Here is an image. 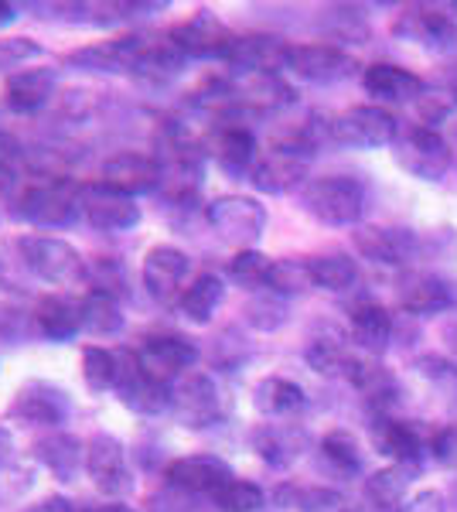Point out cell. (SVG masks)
<instances>
[{
    "label": "cell",
    "mask_w": 457,
    "mask_h": 512,
    "mask_svg": "<svg viewBox=\"0 0 457 512\" xmlns=\"http://www.w3.org/2000/svg\"><path fill=\"white\" fill-rule=\"evenodd\" d=\"M171 38L188 59H222V62H226L232 41H236V35H229L226 24L209 11H198L191 21L174 28Z\"/></svg>",
    "instance_id": "15"
},
{
    "label": "cell",
    "mask_w": 457,
    "mask_h": 512,
    "mask_svg": "<svg viewBox=\"0 0 457 512\" xmlns=\"http://www.w3.org/2000/svg\"><path fill=\"white\" fill-rule=\"evenodd\" d=\"M232 468L215 454H191V458H178L168 465V482L181 485V489L195 492V495H212L229 482Z\"/></svg>",
    "instance_id": "25"
},
{
    "label": "cell",
    "mask_w": 457,
    "mask_h": 512,
    "mask_svg": "<svg viewBox=\"0 0 457 512\" xmlns=\"http://www.w3.org/2000/svg\"><path fill=\"white\" fill-rule=\"evenodd\" d=\"M171 414L188 431H205L219 424L222 417V393L209 373H185L171 383Z\"/></svg>",
    "instance_id": "8"
},
{
    "label": "cell",
    "mask_w": 457,
    "mask_h": 512,
    "mask_svg": "<svg viewBox=\"0 0 457 512\" xmlns=\"http://www.w3.org/2000/svg\"><path fill=\"white\" fill-rule=\"evenodd\" d=\"M362 86H365V93L372 99H379V103H417L423 96V89H427L417 72L400 69V65H393V62L369 65V69L362 72Z\"/></svg>",
    "instance_id": "24"
},
{
    "label": "cell",
    "mask_w": 457,
    "mask_h": 512,
    "mask_svg": "<svg viewBox=\"0 0 457 512\" xmlns=\"http://www.w3.org/2000/svg\"><path fill=\"white\" fill-rule=\"evenodd\" d=\"M188 253L174 250V246H154V250H147L144 256V287L147 294L154 297V301L161 304H171L174 297L181 301V284H185L188 277Z\"/></svg>",
    "instance_id": "16"
},
{
    "label": "cell",
    "mask_w": 457,
    "mask_h": 512,
    "mask_svg": "<svg viewBox=\"0 0 457 512\" xmlns=\"http://www.w3.org/2000/svg\"><path fill=\"white\" fill-rule=\"evenodd\" d=\"M24 512H76L69 499H62V495H48V499H41L38 506L24 509Z\"/></svg>",
    "instance_id": "55"
},
{
    "label": "cell",
    "mask_w": 457,
    "mask_h": 512,
    "mask_svg": "<svg viewBox=\"0 0 457 512\" xmlns=\"http://www.w3.org/2000/svg\"><path fill=\"white\" fill-rule=\"evenodd\" d=\"M18 161H21V147H18V140L7 137V134H0V178L11 175L14 164H18Z\"/></svg>",
    "instance_id": "53"
},
{
    "label": "cell",
    "mask_w": 457,
    "mask_h": 512,
    "mask_svg": "<svg viewBox=\"0 0 457 512\" xmlns=\"http://www.w3.org/2000/svg\"><path fill=\"white\" fill-rule=\"evenodd\" d=\"M93 512H134L130 506H120V502H110V506H99V509H93Z\"/></svg>",
    "instance_id": "57"
},
{
    "label": "cell",
    "mask_w": 457,
    "mask_h": 512,
    "mask_svg": "<svg viewBox=\"0 0 457 512\" xmlns=\"http://www.w3.org/2000/svg\"><path fill=\"white\" fill-rule=\"evenodd\" d=\"M55 96V72L52 69H28L11 76L4 99L14 113H38Z\"/></svg>",
    "instance_id": "31"
},
{
    "label": "cell",
    "mask_w": 457,
    "mask_h": 512,
    "mask_svg": "<svg viewBox=\"0 0 457 512\" xmlns=\"http://www.w3.org/2000/svg\"><path fill=\"white\" fill-rule=\"evenodd\" d=\"M82 212V188L69 178H45L38 185H28L18 198V216L31 226H72Z\"/></svg>",
    "instance_id": "2"
},
{
    "label": "cell",
    "mask_w": 457,
    "mask_h": 512,
    "mask_svg": "<svg viewBox=\"0 0 457 512\" xmlns=\"http://www.w3.org/2000/svg\"><path fill=\"white\" fill-rule=\"evenodd\" d=\"M11 414L31 427H58L69 420V396L52 383H28L14 400Z\"/></svg>",
    "instance_id": "21"
},
{
    "label": "cell",
    "mask_w": 457,
    "mask_h": 512,
    "mask_svg": "<svg viewBox=\"0 0 457 512\" xmlns=\"http://www.w3.org/2000/svg\"><path fill=\"white\" fill-rule=\"evenodd\" d=\"M140 359H144L147 373L171 386L174 379H181L198 362V349L181 335H154L144 342Z\"/></svg>",
    "instance_id": "20"
},
{
    "label": "cell",
    "mask_w": 457,
    "mask_h": 512,
    "mask_svg": "<svg viewBox=\"0 0 457 512\" xmlns=\"http://www.w3.org/2000/svg\"><path fill=\"white\" fill-rule=\"evenodd\" d=\"M253 451L270 468L284 472L307 451V434L297 424H263L253 431Z\"/></svg>",
    "instance_id": "26"
},
{
    "label": "cell",
    "mask_w": 457,
    "mask_h": 512,
    "mask_svg": "<svg viewBox=\"0 0 457 512\" xmlns=\"http://www.w3.org/2000/svg\"><path fill=\"white\" fill-rule=\"evenodd\" d=\"M328 134L335 144L355 147V151H379V147L396 144L400 137V123L393 120V113L382 106H352V110L338 113L328 123Z\"/></svg>",
    "instance_id": "7"
},
{
    "label": "cell",
    "mask_w": 457,
    "mask_h": 512,
    "mask_svg": "<svg viewBox=\"0 0 457 512\" xmlns=\"http://www.w3.org/2000/svg\"><path fill=\"white\" fill-rule=\"evenodd\" d=\"M447 338H451V349L457 352V325L451 328V332H447Z\"/></svg>",
    "instance_id": "58"
},
{
    "label": "cell",
    "mask_w": 457,
    "mask_h": 512,
    "mask_svg": "<svg viewBox=\"0 0 457 512\" xmlns=\"http://www.w3.org/2000/svg\"><path fill=\"white\" fill-rule=\"evenodd\" d=\"M103 185H110L130 198L151 195L161 188V164H157L154 154L120 151L103 164Z\"/></svg>",
    "instance_id": "14"
},
{
    "label": "cell",
    "mask_w": 457,
    "mask_h": 512,
    "mask_svg": "<svg viewBox=\"0 0 457 512\" xmlns=\"http://www.w3.org/2000/svg\"><path fill=\"white\" fill-rule=\"evenodd\" d=\"M195 502H198L195 492L181 489V485H174V482H164L161 489L151 492L147 509H151V512H195L198 509Z\"/></svg>",
    "instance_id": "46"
},
{
    "label": "cell",
    "mask_w": 457,
    "mask_h": 512,
    "mask_svg": "<svg viewBox=\"0 0 457 512\" xmlns=\"http://www.w3.org/2000/svg\"><path fill=\"white\" fill-rule=\"evenodd\" d=\"M307 263H311L314 287H321V291L342 294L348 287H355V280H359V267H355V260L345 253L314 256V260H307Z\"/></svg>",
    "instance_id": "39"
},
{
    "label": "cell",
    "mask_w": 457,
    "mask_h": 512,
    "mask_svg": "<svg viewBox=\"0 0 457 512\" xmlns=\"http://www.w3.org/2000/svg\"><path fill=\"white\" fill-rule=\"evenodd\" d=\"M430 454H434L440 465H457V427H447V431L434 434Z\"/></svg>",
    "instance_id": "51"
},
{
    "label": "cell",
    "mask_w": 457,
    "mask_h": 512,
    "mask_svg": "<svg viewBox=\"0 0 457 512\" xmlns=\"http://www.w3.org/2000/svg\"><path fill=\"white\" fill-rule=\"evenodd\" d=\"M140 41L144 38H137V35L96 41V45L76 48L65 62L76 65V69H86V72H137Z\"/></svg>",
    "instance_id": "22"
},
{
    "label": "cell",
    "mask_w": 457,
    "mask_h": 512,
    "mask_svg": "<svg viewBox=\"0 0 457 512\" xmlns=\"http://www.w3.org/2000/svg\"><path fill=\"white\" fill-rule=\"evenodd\" d=\"M86 472L93 478V485L103 495H127L134 489V475H130L127 465V448L120 444V437L113 434H96L93 441L86 444Z\"/></svg>",
    "instance_id": "11"
},
{
    "label": "cell",
    "mask_w": 457,
    "mask_h": 512,
    "mask_svg": "<svg viewBox=\"0 0 457 512\" xmlns=\"http://www.w3.org/2000/svg\"><path fill=\"white\" fill-rule=\"evenodd\" d=\"M451 18H454V24H457V4H451Z\"/></svg>",
    "instance_id": "59"
},
{
    "label": "cell",
    "mask_w": 457,
    "mask_h": 512,
    "mask_svg": "<svg viewBox=\"0 0 457 512\" xmlns=\"http://www.w3.org/2000/svg\"><path fill=\"white\" fill-rule=\"evenodd\" d=\"M205 219H209V226L226 243H236L243 250H253V243H260L263 229H267V209L249 195L215 198L209 209H205Z\"/></svg>",
    "instance_id": "9"
},
{
    "label": "cell",
    "mask_w": 457,
    "mask_h": 512,
    "mask_svg": "<svg viewBox=\"0 0 457 512\" xmlns=\"http://www.w3.org/2000/svg\"><path fill=\"white\" fill-rule=\"evenodd\" d=\"M253 407L260 410L263 417H273V420H290L297 417L301 410L307 407V396L294 379H284V376H267L253 393Z\"/></svg>",
    "instance_id": "29"
},
{
    "label": "cell",
    "mask_w": 457,
    "mask_h": 512,
    "mask_svg": "<svg viewBox=\"0 0 457 512\" xmlns=\"http://www.w3.org/2000/svg\"><path fill=\"white\" fill-rule=\"evenodd\" d=\"M14 21H18V4H4V0H0V28Z\"/></svg>",
    "instance_id": "56"
},
{
    "label": "cell",
    "mask_w": 457,
    "mask_h": 512,
    "mask_svg": "<svg viewBox=\"0 0 457 512\" xmlns=\"http://www.w3.org/2000/svg\"><path fill=\"white\" fill-rule=\"evenodd\" d=\"M314 287L311 277V263L307 260H273L270 277H267V291L290 297V294H304Z\"/></svg>",
    "instance_id": "41"
},
{
    "label": "cell",
    "mask_w": 457,
    "mask_h": 512,
    "mask_svg": "<svg viewBox=\"0 0 457 512\" xmlns=\"http://www.w3.org/2000/svg\"><path fill=\"white\" fill-rule=\"evenodd\" d=\"M79 311H82V332H89V335H96V338L120 335V328H123L120 297L103 294V291H89L79 301Z\"/></svg>",
    "instance_id": "36"
},
{
    "label": "cell",
    "mask_w": 457,
    "mask_h": 512,
    "mask_svg": "<svg viewBox=\"0 0 457 512\" xmlns=\"http://www.w3.org/2000/svg\"><path fill=\"white\" fill-rule=\"evenodd\" d=\"M18 253L24 260V267H28L38 280H48V284L69 287L86 277V260H82V253L72 243H65V239L21 236Z\"/></svg>",
    "instance_id": "5"
},
{
    "label": "cell",
    "mask_w": 457,
    "mask_h": 512,
    "mask_svg": "<svg viewBox=\"0 0 457 512\" xmlns=\"http://www.w3.org/2000/svg\"><path fill=\"white\" fill-rule=\"evenodd\" d=\"M89 277H93V291H103V294H113V297H120L123 284H127V280H123V267H120V263H113V260L93 263Z\"/></svg>",
    "instance_id": "50"
},
{
    "label": "cell",
    "mask_w": 457,
    "mask_h": 512,
    "mask_svg": "<svg viewBox=\"0 0 457 512\" xmlns=\"http://www.w3.org/2000/svg\"><path fill=\"white\" fill-rule=\"evenodd\" d=\"M301 205L311 219L324 222V226H359L365 212V185L359 178L348 175H324L311 178L301 192Z\"/></svg>",
    "instance_id": "1"
},
{
    "label": "cell",
    "mask_w": 457,
    "mask_h": 512,
    "mask_svg": "<svg viewBox=\"0 0 457 512\" xmlns=\"http://www.w3.org/2000/svg\"><path fill=\"white\" fill-rule=\"evenodd\" d=\"M222 294H226L222 280L215 274H202L185 287L178 308H181V315H185L188 321H195V325H209L215 308L222 304Z\"/></svg>",
    "instance_id": "37"
},
{
    "label": "cell",
    "mask_w": 457,
    "mask_h": 512,
    "mask_svg": "<svg viewBox=\"0 0 457 512\" xmlns=\"http://www.w3.org/2000/svg\"><path fill=\"white\" fill-rule=\"evenodd\" d=\"M352 342L372 355L386 352V345L393 342V315L376 301L359 304L352 311Z\"/></svg>",
    "instance_id": "33"
},
{
    "label": "cell",
    "mask_w": 457,
    "mask_h": 512,
    "mask_svg": "<svg viewBox=\"0 0 457 512\" xmlns=\"http://www.w3.org/2000/svg\"><path fill=\"white\" fill-rule=\"evenodd\" d=\"M35 458L52 472L58 482H72L86 465V444L69 431H52L35 444Z\"/></svg>",
    "instance_id": "27"
},
{
    "label": "cell",
    "mask_w": 457,
    "mask_h": 512,
    "mask_svg": "<svg viewBox=\"0 0 457 512\" xmlns=\"http://www.w3.org/2000/svg\"><path fill=\"white\" fill-rule=\"evenodd\" d=\"M355 250L372 263L386 267H406L417 256L420 243L410 229H389V226H359L355 229Z\"/></svg>",
    "instance_id": "18"
},
{
    "label": "cell",
    "mask_w": 457,
    "mask_h": 512,
    "mask_svg": "<svg viewBox=\"0 0 457 512\" xmlns=\"http://www.w3.org/2000/svg\"><path fill=\"white\" fill-rule=\"evenodd\" d=\"M188 55L174 45L171 35L161 38H144L140 41V59H137V76L147 79H174L185 69Z\"/></svg>",
    "instance_id": "35"
},
{
    "label": "cell",
    "mask_w": 457,
    "mask_h": 512,
    "mask_svg": "<svg viewBox=\"0 0 457 512\" xmlns=\"http://www.w3.org/2000/svg\"><path fill=\"white\" fill-rule=\"evenodd\" d=\"M372 448L393 465H420L430 454V437L417 420H396L393 414H372Z\"/></svg>",
    "instance_id": "10"
},
{
    "label": "cell",
    "mask_w": 457,
    "mask_h": 512,
    "mask_svg": "<svg viewBox=\"0 0 457 512\" xmlns=\"http://www.w3.org/2000/svg\"><path fill=\"white\" fill-rule=\"evenodd\" d=\"M11 468H14V437L0 427V478L11 472Z\"/></svg>",
    "instance_id": "54"
},
{
    "label": "cell",
    "mask_w": 457,
    "mask_h": 512,
    "mask_svg": "<svg viewBox=\"0 0 457 512\" xmlns=\"http://www.w3.org/2000/svg\"><path fill=\"white\" fill-rule=\"evenodd\" d=\"M400 512H447V506H444V495L437 489H423L417 495H410L400 506Z\"/></svg>",
    "instance_id": "52"
},
{
    "label": "cell",
    "mask_w": 457,
    "mask_h": 512,
    "mask_svg": "<svg viewBox=\"0 0 457 512\" xmlns=\"http://www.w3.org/2000/svg\"><path fill=\"white\" fill-rule=\"evenodd\" d=\"M457 99L447 89H423V96L417 99V113L423 120V127H434V123L447 120L454 113Z\"/></svg>",
    "instance_id": "48"
},
{
    "label": "cell",
    "mask_w": 457,
    "mask_h": 512,
    "mask_svg": "<svg viewBox=\"0 0 457 512\" xmlns=\"http://www.w3.org/2000/svg\"><path fill=\"white\" fill-rule=\"evenodd\" d=\"M355 59L345 55L338 45H290L287 72L297 79L314 82V86H335L355 76Z\"/></svg>",
    "instance_id": "12"
},
{
    "label": "cell",
    "mask_w": 457,
    "mask_h": 512,
    "mask_svg": "<svg viewBox=\"0 0 457 512\" xmlns=\"http://www.w3.org/2000/svg\"><path fill=\"white\" fill-rule=\"evenodd\" d=\"M396 35L410 38L423 45L427 52L447 55L457 48V24L451 14H440L434 7H413L406 11L400 21H396Z\"/></svg>",
    "instance_id": "19"
},
{
    "label": "cell",
    "mask_w": 457,
    "mask_h": 512,
    "mask_svg": "<svg viewBox=\"0 0 457 512\" xmlns=\"http://www.w3.org/2000/svg\"><path fill=\"white\" fill-rule=\"evenodd\" d=\"M41 45L31 38H0V72L4 69H18V65L38 59Z\"/></svg>",
    "instance_id": "49"
},
{
    "label": "cell",
    "mask_w": 457,
    "mask_h": 512,
    "mask_svg": "<svg viewBox=\"0 0 457 512\" xmlns=\"http://www.w3.org/2000/svg\"><path fill=\"white\" fill-rule=\"evenodd\" d=\"M311 154H314V144L301 137H290L284 144L270 147L267 154H260L256 168L249 171V181L253 188L267 195H287L294 192L297 185H304L307 178V168H311Z\"/></svg>",
    "instance_id": "3"
},
{
    "label": "cell",
    "mask_w": 457,
    "mask_h": 512,
    "mask_svg": "<svg viewBox=\"0 0 457 512\" xmlns=\"http://www.w3.org/2000/svg\"><path fill=\"white\" fill-rule=\"evenodd\" d=\"M263 499L267 495H263L260 485L246 482V478H229L219 492H212V502L222 512H256L263 509Z\"/></svg>",
    "instance_id": "44"
},
{
    "label": "cell",
    "mask_w": 457,
    "mask_h": 512,
    "mask_svg": "<svg viewBox=\"0 0 457 512\" xmlns=\"http://www.w3.org/2000/svg\"><path fill=\"white\" fill-rule=\"evenodd\" d=\"M246 321L256 328V332H277L287 321V297L273 294V291H256V297H249L246 304Z\"/></svg>",
    "instance_id": "43"
},
{
    "label": "cell",
    "mask_w": 457,
    "mask_h": 512,
    "mask_svg": "<svg viewBox=\"0 0 457 512\" xmlns=\"http://www.w3.org/2000/svg\"><path fill=\"white\" fill-rule=\"evenodd\" d=\"M393 158L406 175H413L420 181H440L454 164L451 144H447L434 127H423V123L420 127L403 130V134L396 137Z\"/></svg>",
    "instance_id": "6"
},
{
    "label": "cell",
    "mask_w": 457,
    "mask_h": 512,
    "mask_svg": "<svg viewBox=\"0 0 457 512\" xmlns=\"http://www.w3.org/2000/svg\"><path fill=\"white\" fill-rule=\"evenodd\" d=\"M35 321H38V332L48 338V342H69L82 332V311H79V301L72 297H41L38 301V311H35Z\"/></svg>",
    "instance_id": "30"
},
{
    "label": "cell",
    "mask_w": 457,
    "mask_h": 512,
    "mask_svg": "<svg viewBox=\"0 0 457 512\" xmlns=\"http://www.w3.org/2000/svg\"><path fill=\"white\" fill-rule=\"evenodd\" d=\"M270 267H273V260L263 256L260 250H239L229 260V280L246 287V291H263L270 277Z\"/></svg>",
    "instance_id": "42"
},
{
    "label": "cell",
    "mask_w": 457,
    "mask_h": 512,
    "mask_svg": "<svg viewBox=\"0 0 457 512\" xmlns=\"http://www.w3.org/2000/svg\"><path fill=\"white\" fill-rule=\"evenodd\" d=\"M113 393L123 400V407L134 410V414H144V417H154V414L171 410V386L147 373L144 359H140V352H134V349L116 352Z\"/></svg>",
    "instance_id": "4"
},
{
    "label": "cell",
    "mask_w": 457,
    "mask_h": 512,
    "mask_svg": "<svg viewBox=\"0 0 457 512\" xmlns=\"http://www.w3.org/2000/svg\"><path fill=\"white\" fill-rule=\"evenodd\" d=\"M454 304V291L447 287V280L437 274H423V270H406L400 277V308L410 311L417 318L440 315Z\"/></svg>",
    "instance_id": "23"
},
{
    "label": "cell",
    "mask_w": 457,
    "mask_h": 512,
    "mask_svg": "<svg viewBox=\"0 0 457 512\" xmlns=\"http://www.w3.org/2000/svg\"><path fill=\"white\" fill-rule=\"evenodd\" d=\"M304 359H307V366H311L318 376H345L352 355H348L342 335L324 332V335H314L311 342H307Z\"/></svg>",
    "instance_id": "38"
},
{
    "label": "cell",
    "mask_w": 457,
    "mask_h": 512,
    "mask_svg": "<svg viewBox=\"0 0 457 512\" xmlns=\"http://www.w3.org/2000/svg\"><path fill=\"white\" fill-rule=\"evenodd\" d=\"M417 373L423 379H430L434 386H440L444 390V396L451 403H457V366L447 359H437V355H427V359L417 362Z\"/></svg>",
    "instance_id": "47"
},
{
    "label": "cell",
    "mask_w": 457,
    "mask_h": 512,
    "mask_svg": "<svg viewBox=\"0 0 457 512\" xmlns=\"http://www.w3.org/2000/svg\"><path fill=\"white\" fill-rule=\"evenodd\" d=\"M82 216L99 233H127L140 222V205L99 181V185L82 188Z\"/></svg>",
    "instance_id": "13"
},
{
    "label": "cell",
    "mask_w": 457,
    "mask_h": 512,
    "mask_svg": "<svg viewBox=\"0 0 457 512\" xmlns=\"http://www.w3.org/2000/svg\"><path fill=\"white\" fill-rule=\"evenodd\" d=\"M321 454L328 458V465H335L345 475L362 472V444L355 441L352 431H328L321 437Z\"/></svg>",
    "instance_id": "40"
},
{
    "label": "cell",
    "mask_w": 457,
    "mask_h": 512,
    "mask_svg": "<svg viewBox=\"0 0 457 512\" xmlns=\"http://www.w3.org/2000/svg\"><path fill=\"white\" fill-rule=\"evenodd\" d=\"M277 502L284 509H297V512H359V506H355L345 492L324 489V485H311V489H301V485H280Z\"/></svg>",
    "instance_id": "34"
},
{
    "label": "cell",
    "mask_w": 457,
    "mask_h": 512,
    "mask_svg": "<svg viewBox=\"0 0 457 512\" xmlns=\"http://www.w3.org/2000/svg\"><path fill=\"white\" fill-rule=\"evenodd\" d=\"M287 59H290V45L273 35H246L236 38L226 55V65L236 76L243 72H287Z\"/></svg>",
    "instance_id": "17"
},
{
    "label": "cell",
    "mask_w": 457,
    "mask_h": 512,
    "mask_svg": "<svg viewBox=\"0 0 457 512\" xmlns=\"http://www.w3.org/2000/svg\"><path fill=\"white\" fill-rule=\"evenodd\" d=\"M82 376H86L89 390L106 393L116 386V352L99 349V345H89L82 352Z\"/></svg>",
    "instance_id": "45"
},
{
    "label": "cell",
    "mask_w": 457,
    "mask_h": 512,
    "mask_svg": "<svg viewBox=\"0 0 457 512\" xmlns=\"http://www.w3.org/2000/svg\"><path fill=\"white\" fill-rule=\"evenodd\" d=\"M420 465H389L382 472H372L369 482H365V495L379 512H400L406 502V489L417 478Z\"/></svg>",
    "instance_id": "32"
},
{
    "label": "cell",
    "mask_w": 457,
    "mask_h": 512,
    "mask_svg": "<svg viewBox=\"0 0 457 512\" xmlns=\"http://www.w3.org/2000/svg\"><path fill=\"white\" fill-rule=\"evenodd\" d=\"M212 151H215V158H219L222 171H229V175H236V178H249V171L260 161V147H256L253 130L239 127V123L219 130Z\"/></svg>",
    "instance_id": "28"
}]
</instances>
